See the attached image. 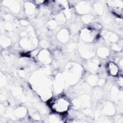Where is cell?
Returning a JSON list of instances; mask_svg holds the SVG:
<instances>
[{
	"mask_svg": "<svg viewBox=\"0 0 123 123\" xmlns=\"http://www.w3.org/2000/svg\"><path fill=\"white\" fill-rule=\"evenodd\" d=\"M54 105L53 109L56 110L57 111L63 112V111H66L67 109L68 104L65 99L60 98L56 100L54 103V105Z\"/></svg>",
	"mask_w": 123,
	"mask_h": 123,
	"instance_id": "6da1fadb",
	"label": "cell"
}]
</instances>
